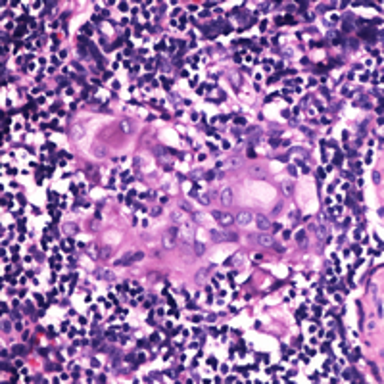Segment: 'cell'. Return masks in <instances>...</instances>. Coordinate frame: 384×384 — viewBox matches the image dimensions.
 <instances>
[{
    "label": "cell",
    "instance_id": "cell-5",
    "mask_svg": "<svg viewBox=\"0 0 384 384\" xmlns=\"http://www.w3.org/2000/svg\"><path fill=\"white\" fill-rule=\"evenodd\" d=\"M217 223L221 225L223 229H229V227H233L234 225V215H230V213H221L217 219Z\"/></svg>",
    "mask_w": 384,
    "mask_h": 384
},
{
    "label": "cell",
    "instance_id": "cell-2",
    "mask_svg": "<svg viewBox=\"0 0 384 384\" xmlns=\"http://www.w3.org/2000/svg\"><path fill=\"white\" fill-rule=\"evenodd\" d=\"M177 234H179V230H177L175 227H171V229L167 230L165 238H163V246H165V248H169V250H171V248H175V246H177Z\"/></svg>",
    "mask_w": 384,
    "mask_h": 384
},
{
    "label": "cell",
    "instance_id": "cell-12",
    "mask_svg": "<svg viewBox=\"0 0 384 384\" xmlns=\"http://www.w3.org/2000/svg\"><path fill=\"white\" fill-rule=\"evenodd\" d=\"M96 277H100V278H108V280H113L115 278V275L112 271H98L96 273Z\"/></svg>",
    "mask_w": 384,
    "mask_h": 384
},
{
    "label": "cell",
    "instance_id": "cell-14",
    "mask_svg": "<svg viewBox=\"0 0 384 384\" xmlns=\"http://www.w3.org/2000/svg\"><path fill=\"white\" fill-rule=\"evenodd\" d=\"M171 219H173V221H179V223H185V221H182V219H185V213H182V211H173Z\"/></svg>",
    "mask_w": 384,
    "mask_h": 384
},
{
    "label": "cell",
    "instance_id": "cell-29",
    "mask_svg": "<svg viewBox=\"0 0 384 384\" xmlns=\"http://www.w3.org/2000/svg\"><path fill=\"white\" fill-rule=\"evenodd\" d=\"M288 171H290V175H292V177H296V175H298V171H296V167H288Z\"/></svg>",
    "mask_w": 384,
    "mask_h": 384
},
{
    "label": "cell",
    "instance_id": "cell-11",
    "mask_svg": "<svg viewBox=\"0 0 384 384\" xmlns=\"http://www.w3.org/2000/svg\"><path fill=\"white\" fill-rule=\"evenodd\" d=\"M259 138H261V131L259 129H250V140H252V142H258Z\"/></svg>",
    "mask_w": 384,
    "mask_h": 384
},
{
    "label": "cell",
    "instance_id": "cell-8",
    "mask_svg": "<svg viewBox=\"0 0 384 384\" xmlns=\"http://www.w3.org/2000/svg\"><path fill=\"white\" fill-rule=\"evenodd\" d=\"M294 238H296V242H298V246H300V248H306L307 246V233H306V230H298Z\"/></svg>",
    "mask_w": 384,
    "mask_h": 384
},
{
    "label": "cell",
    "instance_id": "cell-15",
    "mask_svg": "<svg viewBox=\"0 0 384 384\" xmlns=\"http://www.w3.org/2000/svg\"><path fill=\"white\" fill-rule=\"evenodd\" d=\"M282 190H284L286 196H290L292 190H294V185H292V182H284V185H282Z\"/></svg>",
    "mask_w": 384,
    "mask_h": 384
},
{
    "label": "cell",
    "instance_id": "cell-20",
    "mask_svg": "<svg viewBox=\"0 0 384 384\" xmlns=\"http://www.w3.org/2000/svg\"><path fill=\"white\" fill-rule=\"evenodd\" d=\"M206 275H208V269H202V271L196 275V280H198V282H202V280L206 278Z\"/></svg>",
    "mask_w": 384,
    "mask_h": 384
},
{
    "label": "cell",
    "instance_id": "cell-23",
    "mask_svg": "<svg viewBox=\"0 0 384 384\" xmlns=\"http://www.w3.org/2000/svg\"><path fill=\"white\" fill-rule=\"evenodd\" d=\"M373 181H375V185H379V182H380V173H379V171H375V175H373Z\"/></svg>",
    "mask_w": 384,
    "mask_h": 384
},
{
    "label": "cell",
    "instance_id": "cell-25",
    "mask_svg": "<svg viewBox=\"0 0 384 384\" xmlns=\"http://www.w3.org/2000/svg\"><path fill=\"white\" fill-rule=\"evenodd\" d=\"M206 179H208V181H213V179H215V173H213V171H208V173H206Z\"/></svg>",
    "mask_w": 384,
    "mask_h": 384
},
{
    "label": "cell",
    "instance_id": "cell-18",
    "mask_svg": "<svg viewBox=\"0 0 384 384\" xmlns=\"http://www.w3.org/2000/svg\"><path fill=\"white\" fill-rule=\"evenodd\" d=\"M64 230H65L67 234H75V233H77V227H75L73 223H69V225H65V227H64Z\"/></svg>",
    "mask_w": 384,
    "mask_h": 384
},
{
    "label": "cell",
    "instance_id": "cell-10",
    "mask_svg": "<svg viewBox=\"0 0 384 384\" xmlns=\"http://www.w3.org/2000/svg\"><path fill=\"white\" fill-rule=\"evenodd\" d=\"M209 236H211L213 242H221V240H225L223 230H209Z\"/></svg>",
    "mask_w": 384,
    "mask_h": 384
},
{
    "label": "cell",
    "instance_id": "cell-28",
    "mask_svg": "<svg viewBox=\"0 0 384 384\" xmlns=\"http://www.w3.org/2000/svg\"><path fill=\"white\" fill-rule=\"evenodd\" d=\"M121 127H123L125 133H129V123H127V121H123V123H121Z\"/></svg>",
    "mask_w": 384,
    "mask_h": 384
},
{
    "label": "cell",
    "instance_id": "cell-13",
    "mask_svg": "<svg viewBox=\"0 0 384 384\" xmlns=\"http://www.w3.org/2000/svg\"><path fill=\"white\" fill-rule=\"evenodd\" d=\"M223 236H225V240H230V242L238 240V234H236V233H230V230H229V233H225V230H223Z\"/></svg>",
    "mask_w": 384,
    "mask_h": 384
},
{
    "label": "cell",
    "instance_id": "cell-7",
    "mask_svg": "<svg viewBox=\"0 0 384 384\" xmlns=\"http://www.w3.org/2000/svg\"><path fill=\"white\" fill-rule=\"evenodd\" d=\"M255 242H258L259 246H265V248H271L273 244H275V240L271 238V234H258V236H254Z\"/></svg>",
    "mask_w": 384,
    "mask_h": 384
},
{
    "label": "cell",
    "instance_id": "cell-16",
    "mask_svg": "<svg viewBox=\"0 0 384 384\" xmlns=\"http://www.w3.org/2000/svg\"><path fill=\"white\" fill-rule=\"evenodd\" d=\"M236 165H240V161L236 160V157H230L227 163H223V167H236Z\"/></svg>",
    "mask_w": 384,
    "mask_h": 384
},
{
    "label": "cell",
    "instance_id": "cell-27",
    "mask_svg": "<svg viewBox=\"0 0 384 384\" xmlns=\"http://www.w3.org/2000/svg\"><path fill=\"white\" fill-rule=\"evenodd\" d=\"M376 307H379V317H382V303H380V300L376 302Z\"/></svg>",
    "mask_w": 384,
    "mask_h": 384
},
{
    "label": "cell",
    "instance_id": "cell-24",
    "mask_svg": "<svg viewBox=\"0 0 384 384\" xmlns=\"http://www.w3.org/2000/svg\"><path fill=\"white\" fill-rule=\"evenodd\" d=\"M2 328H4V332H10V323H6V321H2Z\"/></svg>",
    "mask_w": 384,
    "mask_h": 384
},
{
    "label": "cell",
    "instance_id": "cell-21",
    "mask_svg": "<svg viewBox=\"0 0 384 384\" xmlns=\"http://www.w3.org/2000/svg\"><path fill=\"white\" fill-rule=\"evenodd\" d=\"M280 211H282V204H277L275 208H273V215H278Z\"/></svg>",
    "mask_w": 384,
    "mask_h": 384
},
{
    "label": "cell",
    "instance_id": "cell-3",
    "mask_svg": "<svg viewBox=\"0 0 384 384\" xmlns=\"http://www.w3.org/2000/svg\"><path fill=\"white\" fill-rule=\"evenodd\" d=\"M233 198H234L233 188H223L221 194H219V200H221L223 206H230V204H233Z\"/></svg>",
    "mask_w": 384,
    "mask_h": 384
},
{
    "label": "cell",
    "instance_id": "cell-9",
    "mask_svg": "<svg viewBox=\"0 0 384 384\" xmlns=\"http://www.w3.org/2000/svg\"><path fill=\"white\" fill-rule=\"evenodd\" d=\"M192 252L196 254V255H204V254H206V246L202 244V242L194 240V242H192Z\"/></svg>",
    "mask_w": 384,
    "mask_h": 384
},
{
    "label": "cell",
    "instance_id": "cell-30",
    "mask_svg": "<svg viewBox=\"0 0 384 384\" xmlns=\"http://www.w3.org/2000/svg\"><path fill=\"white\" fill-rule=\"evenodd\" d=\"M223 148L227 150V148H230V144H229V140H223Z\"/></svg>",
    "mask_w": 384,
    "mask_h": 384
},
{
    "label": "cell",
    "instance_id": "cell-19",
    "mask_svg": "<svg viewBox=\"0 0 384 384\" xmlns=\"http://www.w3.org/2000/svg\"><path fill=\"white\" fill-rule=\"evenodd\" d=\"M109 254H112V248H102V250H100V258H102V259H108Z\"/></svg>",
    "mask_w": 384,
    "mask_h": 384
},
{
    "label": "cell",
    "instance_id": "cell-4",
    "mask_svg": "<svg viewBox=\"0 0 384 384\" xmlns=\"http://www.w3.org/2000/svg\"><path fill=\"white\" fill-rule=\"evenodd\" d=\"M252 221H254V215H252V213H248V211H240L238 215L234 217V223L242 225V227H246V225H250Z\"/></svg>",
    "mask_w": 384,
    "mask_h": 384
},
{
    "label": "cell",
    "instance_id": "cell-17",
    "mask_svg": "<svg viewBox=\"0 0 384 384\" xmlns=\"http://www.w3.org/2000/svg\"><path fill=\"white\" fill-rule=\"evenodd\" d=\"M198 200H200V204H209V200H211V196L209 194H198Z\"/></svg>",
    "mask_w": 384,
    "mask_h": 384
},
{
    "label": "cell",
    "instance_id": "cell-26",
    "mask_svg": "<svg viewBox=\"0 0 384 384\" xmlns=\"http://www.w3.org/2000/svg\"><path fill=\"white\" fill-rule=\"evenodd\" d=\"M94 154H96V156H104V154H106V150H104V148H96V150H94Z\"/></svg>",
    "mask_w": 384,
    "mask_h": 384
},
{
    "label": "cell",
    "instance_id": "cell-1",
    "mask_svg": "<svg viewBox=\"0 0 384 384\" xmlns=\"http://www.w3.org/2000/svg\"><path fill=\"white\" fill-rule=\"evenodd\" d=\"M179 238H181V242L185 244L186 248L188 246H192V238H194V223H190V221H185L182 223V227H181V230H179Z\"/></svg>",
    "mask_w": 384,
    "mask_h": 384
},
{
    "label": "cell",
    "instance_id": "cell-6",
    "mask_svg": "<svg viewBox=\"0 0 384 384\" xmlns=\"http://www.w3.org/2000/svg\"><path fill=\"white\" fill-rule=\"evenodd\" d=\"M254 219H255V225H258L259 230H263V233H265V230H271L273 225L269 223V219H267L265 215H255Z\"/></svg>",
    "mask_w": 384,
    "mask_h": 384
},
{
    "label": "cell",
    "instance_id": "cell-22",
    "mask_svg": "<svg viewBox=\"0 0 384 384\" xmlns=\"http://www.w3.org/2000/svg\"><path fill=\"white\" fill-rule=\"evenodd\" d=\"M142 258H144V254H142V252H137V254H133V261H140Z\"/></svg>",
    "mask_w": 384,
    "mask_h": 384
}]
</instances>
